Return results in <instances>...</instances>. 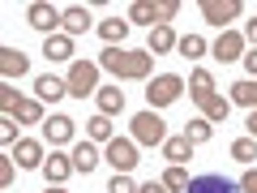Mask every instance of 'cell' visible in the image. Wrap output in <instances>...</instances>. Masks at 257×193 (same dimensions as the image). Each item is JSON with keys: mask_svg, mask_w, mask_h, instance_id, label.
Instances as JSON below:
<instances>
[{"mask_svg": "<svg viewBox=\"0 0 257 193\" xmlns=\"http://www.w3.org/2000/svg\"><path fill=\"white\" fill-rule=\"evenodd\" d=\"M18 90H13V86H0V108H5V116H13V108H18Z\"/></svg>", "mask_w": 257, "mask_h": 193, "instance_id": "cell-32", "label": "cell"}, {"mask_svg": "<svg viewBox=\"0 0 257 193\" xmlns=\"http://www.w3.org/2000/svg\"><path fill=\"white\" fill-rule=\"evenodd\" d=\"M99 64L90 60H73L69 64V77H64V86H69V94H77V99H86V94H99Z\"/></svg>", "mask_w": 257, "mask_h": 193, "instance_id": "cell-3", "label": "cell"}, {"mask_svg": "<svg viewBox=\"0 0 257 193\" xmlns=\"http://www.w3.org/2000/svg\"><path fill=\"white\" fill-rule=\"evenodd\" d=\"M43 138L52 142V146L69 142V138H73V120H69V116H52V120H43Z\"/></svg>", "mask_w": 257, "mask_h": 193, "instance_id": "cell-13", "label": "cell"}, {"mask_svg": "<svg viewBox=\"0 0 257 193\" xmlns=\"http://www.w3.org/2000/svg\"><path fill=\"white\" fill-rule=\"evenodd\" d=\"M248 133H253V138H257V112H253V116H248Z\"/></svg>", "mask_w": 257, "mask_h": 193, "instance_id": "cell-39", "label": "cell"}, {"mask_svg": "<svg viewBox=\"0 0 257 193\" xmlns=\"http://www.w3.org/2000/svg\"><path fill=\"white\" fill-rule=\"evenodd\" d=\"M13 159H18V167H43V146L30 138L18 142V150H13Z\"/></svg>", "mask_w": 257, "mask_h": 193, "instance_id": "cell-14", "label": "cell"}, {"mask_svg": "<svg viewBox=\"0 0 257 193\" xmlns=\"http://www.w3.org/2000/svg\"><path fill=\"white\" fill-rule=\"evenodd\" d=\"M231 103L257 112V82H236V86H231Z\"/></svg>", "mask_w": 257, "mask_h": 193, "instance_id": "cell-25", "label": "cell"}, {"mask_svg": "<svg viewBox=\"0 0 257 193\" xmlns=\"http://www.w3.org/2000/svg\"><path fill=\"white\" fill-rule=\"evenodd\" d=\"M0 142H18V120H13V116L0 120Z\"/></svg>", "mask_w": 257, "mask_h": 193, "instance_id": "cell-33", "label": "cell"}, {"mask_svg": "<svg viewBox=\"0 0 257 193\" xmlns=\"http://www.w3.org/2000/svg\"><path fill=\"white\" fill-rule=\"evenodd\" d=\"M0 184H5V189L13 184V159H0Z\"/></svg>", "mask_w": 257, "mask_h": 193, "instance_id": "cell-34", "label": "cell"}, {"mask_svg": "<svg viewBox=\"0 0 257 193\" xmlns=\"http://www.w3.org/2000/svg\"><path fill=\"white\" fill-rule=\"evenodd\" d=\"M73 167L77 172H94V167H99V150H94L90 142H82V146L73 150Z\"/></svg>", "mask_w": 257, "mask_h": 193, "instance_id": "cell-23", "label": "cell"}, {"mask_svg": "<svg viewBox=\"0 0 257 193\" xmlns=\"http://www.w3.org/2000/svg\"><path fill=\"white\" fill-rule=\"evenodd\" d=\"M26 56H22L18 52V47H5V52H0V73H5V77H22V73H26Z\"/></svg>", "mask_w": 257, "mask_h": 193, "instance_id": "cell-17", "label": "cell"}, {"mask_svg": "<svg viewBox=\"0 0 257 193\" xmlns=\"http://www.w3.org/2000/svg\"><path fill=\"white\" fill-rule=\"evenodd\" d=\"M13 120H22V125H43V108H39L35 99H22L18 108H13Z\"/></svg>", "mask_w": 257, "mask_h": 193, "instance_id": "cell-22", "label": "cell"}, {"mask_svg": "<svg viewBox=\"0 0 257 193\" xmlns=\"http://www.w3.org/2000/svg\"><path fill=\"white\" fill-rule=\"evenodd\" d=\"M150 64H155L150 52H124V47H107L99 56V69H107L116 77H150Z\"/></svg>", "mask_w": 257, "mask_h": 193, "instance_id": "cell-1", "label": "cell"}, {"mask_svg": "<svg viewBox=\"0 0 257 193\" xmlns=\"http://www.w3.org/2000/svg\"><path fill=\"white\" fill-rule=\"evenodd\" d=\"M60 26H64V35L73 39V35H82V30L90 26V13H86L82 5H73V9H64V22H60Z\"/></svg>", "mask_w": 257, "mask_h": 193, "instance_id": "cell-19", "label": "cell"}, {"mask_svg": "<svg viewBox=\"0 0 257 193\" xmlns=\"http://www.w3.org/2000/svg\"><path fill=\"white\" fill-rule=\"evenodd\" d=\"M176 52H180V56H189V60H197V56L206 52V39H202V35H184L180 43H176Z\"/></svg>", "mask_w": 257, "mask_h": 193, "instance_id": "cell-28", "label": "cell"}, {"mask_svg": "<svg viewBox=\"0 0 257 193\" xmlns=\"http://www.w3.org/2000/svg\"><path fill=\"white\" fill-rule=\"evenodd\" d=\"M86 133H90L94 142H111V120L99 112V116H90V120H86Z\"/></svg>", "mask_w": 257, "mask_h": 193, "instance_id": "cell-26", "label": "cell"}, {"mask_svg": "<svg viewBox=\"0 0 257 193\" xmlns=\"http://www.w3.org/2000/svg\"><path fill=\"white\" fill-rule=\"evenodd\" d=\"M107 163L116 167V172H133L138 167V142H128V138H111L107 142Z\"/></svg>", "mask_w": 257, "mask_h": 193, "instance_id": "cell-7", "label": "cell"}, {"mask_svg": "<svg viewBox=\"0 0 257 193\" xmlns=\"http://www.w3.org/2000/svg\"><path fill=\"white\" fill-rule=\"evenodd\" d=\"M193 99H197V108H202V116L210 120V125H223L231 112V99H223L219 90H189Z\"/></svg>", "mask_w": 257, "mask_h": 193, "instance_id": "cell-6", "label": "cell"}, {"mask_svg": "<svg viewBox=\"0 0 257 193\" xmlns=\"http://www.w3.org/2000/svg\"><path fill=\"white\" fill-rule=\"evenodd\" d=\"M202 18L210 26H227L240 18V0H202Z\"/></svg>", "mask_w": 257, "mask_h": 193, "instance_id": "cell-8", "label": "cell"}, {"mask_svg": "<svg viewBox=\"0 0 257 193\" xmlns=\"http://www.w3.org/2000/svg\"><path fill=\"white\" fill-rule=\"evenodd\" d=\"M184 138H189L193 146H202V142H210V138H214V125H210L206 116H193V120H189V129H184Z\"/></svg>", "mask_w": 257, "mask_h": 193, "instance_id": "cell-20", "label": "cell"}, {"mask_svg": "<svg viewBox=\"0 0 257 193\" xmlns=\"http://www.w3.org/2000/svg\"><path fill=\"white\" fill-rule=\"evenodd\" d=\"M244 43H253V47H257V18L244 26Z\"/></svg>", "mask_w": 257, "mask_h": 193, "instance_id": "cell-38", "label": "cell"}, {"mask_svg": "<svg viewBox=\"0 0 257 193\" xmlns=\"http://www.w3.org/2000/svg\"><path fill=\"white\" fill-rule=\"evenodd\" d=\"M163 184H167V189H189V172H184L180 163H172L167 176H163Z\"/></svg>", "mask_w": 257, "mask_h": 193, "instance_id": "cell-30", "label": "cell"}, {"mask_svg": "<svg viewBox=\"0 0 257 193\" xmlns=\"http://www.w3.org/2000/svg\"><path fill=\"white\" fill-rule=\"evenodd\" d=\"M107 193H138V184L128 180L124 172H116V176H111V184H107Z\"/></svg>", "mask_w": 257, "mask_h": 193, "instance_id": "cell-31", "label": "cell"}, {"mask_svg": "<svg viewBox=\"0 0 257 193\" xmlns=\"http://www.w3.org/2000/svg\"><path fill=\"white\" fill-rule=\"evenodd\" d=\"M35 90H39V99L56 103V99H60V94H69V86H64L60 77H39V82H35Z\"/></svg>", "mask_w": 257, "mask_h": 193, "instance_id": "cell-21", "label": "cell"}, {"mask_svg": "<svg viewBox=\"0 0 257 193\" xmlns=\"http://www.w3.org/2000/svg\"><path fill=\"white\" fill-rule=\"evenodd\" d=\"M47 193H64V189H60V184H47Z\"/></svg>", "mask_w": 257, "mask_h": 193, "instance_id": "cell-40", "label": "cell"}, {"mask_svg": "<svg viewBox=\"0 0 257 193\" xmlns=\"http://www.w3.org/2000/svg\"><path fill=\"white\" fill-rule=\"evenodd\" d=\"M138 193H167V184H163V180H150V184H142Z\"/></svg>", "mask_w": 257, "mask_h": 193, "instance_id": "cell-37", "label": "cell"}, {"mask_svg": "<svg viewBox=\"0 0 257 193\" xmlns=\"http://www.w3.org/2000/svg\"><path fill=\"white\" fill-rule=\"evenodd\" d=\"M231 159L253 163V159H257V138H236V142H231Z\"/></svg>", "mask_w": 257, "mask_h": 193, "instance_id": "cell-27", "label": "cell"}, {"mask_svg": "<svg viewBox=\"0 0 257 193\" xmlns=\"http://www.w3.org/2000/svg\"><path fill=\"white\" fill-rule=\"evenodd\" d=\"M163 155L172 159V163H184V159L193 155V142H189V138H167V142H163Z\"/></svg>", "mask_w": 257, "mask_h": 193, "instance_id": "cell-24", "label": "cell"}, {"mask_svg": "<svg viewBox=\"0 0 257 193\" xmlns=\"http://www.w3.org/2000/svg\"><path fill=\"white\" fill-rule=\"evenodd\" d=\"M69 172H77V167H73V155H52V159H43V180H47V184L69 180Z\"/></svg>", "mask_w": 257, "mask_h": 193, "instance_id": "cell-12", "label": "cell"}, {"mask_svg": "<svg viewBox=\"0 0 257 193\" xmlns=\"http://www.w3.org/2000/svg\"><path fill=\"white\" fill-rule=\"evenodd\" d=\"M99 35L107 39V43H120V39L128 35V22H120V18H111V22H99Z\"/></svg>", "mask_w": 257, "mask_h": 193, "instance_id": "cell-29", "label": "cell"}, {"mask_svg": "<svg viewBox=\"0 0 257 193\" xmlns=\"http://www.w3.org/2000/svg\"><path fill=\"white\" fill-rule=\"evenodd\" d=\"M244 69L257 77V47H253V52H244Z\"/></svg>", "mask_w": 257, "mask_h": 193, "instance_id": "cell-36", "label": "cell"}, {"mask_svg": "<svg viewBox=\"0 0 257 193\" xmlns=\"http://www.w3.org/2000/svg\"><path fill=\"white\" fill-rule=\"evenodd\" d=\"M180 90H184V82L176 73H159L155 82L146 86V99H150V108H167V103L180 99Z\"/></svg>", "mask_w": 257, "mask_h": 193, "instance_id": "cell-5", "label": "cell"}, {"mask_svg": "<svg viewBox=\"0 0 257 193\" xmlns=\"http://www.w3.org/2000/svg\"><path fill=\"white\" fill-rule=\"evenodd\" d=\"M176 13H180V0H138V5H128V26L150 22V30H155V26H167Z\"/></svg>", "mask_w": 257, "mask_h": 193, "instance_id": "cell-2", "label": "cell"}, {"mask_svg": "<svg viewBox=\"0 0 257 193\" xmlns=\"http://www.w3.org/2000/svg\"><path fill=\"white\" fill-rule=\"evenodd\" d=\"M43 56H47V60H73V39H69V35H47Z\"/></svg>", "mask_w": 257, "mask_h": 193, "instance_id": "cell-15", "label": "cell"}, {"mask_svg": "<svg viewBox=\"0 0 257 193\" xmlns=\"http://www.w3.org/2000/svg\"><path fill=\"white\" fill-rule=\"evenodd\" d=\"M184 193H240V184H231L227 176H219V172H206V176H193Z\"/></svg>", "mask_w": 257, "mask_h": 193, "instance_id": "cell-10", "label": "cell"}, {"mask_svg": "<svg viewBox=\"0 0 257 193\" xmlns=\"http://www.w3.org/2000/svg\"><path fill=\"white\" fill-rule=\"evenodd\" d=\"M214 56H219L223 64L227 60H244V35H240V30H223V35L214 39Z\"/></svg>", "mask_w": 257, "mask_h": 193, "instance_id": "cell-11", "label": "cell"}, {"mask_svg": "<svg viewBox=\"0 0 257 193\" xmlns=\"http://www.w3.org/2000/svg\"><path fill=\"white\" fill-rule=\"evenodd\" d=\"M94 99H99V112H103V116H116V112H124V90H120V86H103Z\"/></svg>", "mask_w": 257, "mask_h": 193, "instance_id": "cell-16", "label": "cell"}, {"mask_svg": "<svg viewBox=\"0 0 257 193\" xmlns=\"http://www.w3.org/2000/svg\"><path fill=\"white\" fill-rule=\"evenodd\" d=\"M240 193H257V167H253V172H244V180H240Z\"/></svg>", "mask_w": 257, "mask_h": 193, "instance_id": "cell-35", "label": "cell"}, {"mask_svg": "<svg viewBox=\"0 0 257 193\" xmlns=\"http://www.w3.org/2000/svg\"><path fill=\"white\" fill-rule=\"evenodd\" d=\"M176 43H180V39H176L172 26H155V30H150V52H155V56H167Z\"/></svg>", "mask_w": 257, "mask_h": 193, "instance_id": "cell-18", "label": "cell"}, {"mask_svg": "<svg viewBox=\"0 0 257 193\" xmlns=\"http://www.w3.org/2000/svg\"><path fill=\"white\" fill-rule=\"evenodd\" d=\"M133 142H142V146H163L167 142L163 120H159L155 112H138V116H133Z\"/></svg>", "mask_w": 257, "mask_h": 193, "instance_id": "cell-4", "label": "cell"}, {"mask_svg": "<svg viewBox=\"0 0 257 193\" xmlns=\"http://www.w3.org/2000/svg\"><path fill=\"white\" fill-rule=\"evenodd\" d=\"M26 22H30L35 30H43V35H56V26L64 22V13H56L52 5H43V0H35V5L26 9Z\"/></svg>", "mask_w": 257, "mask_h": 193, "instance_id": "cell-9", "label": "cell"}]
</instances>
